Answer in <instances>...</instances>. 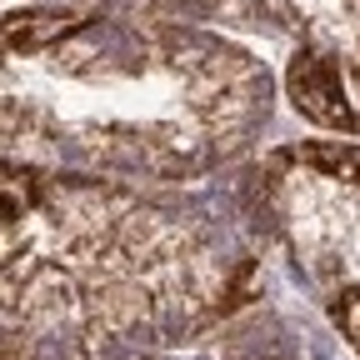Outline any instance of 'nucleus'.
<instances>
[{
    "mask_svg": "<svg viewBox=\"0 0 360 360\" xmlns=\"http://www.w3.org/2000/svg\"><path fill=\"white\" fill-rule=\"evenodd\" d=\"M285 90L305 120L315 125H330V130H355V110L345 101V80H340V65L321 51H300L285 70Z\"/></svg>",
    "mask_w": 360,
    "mask_h": 360,
    "instance_id": "1",
    "label": "nucleus"
},
{
    "mask_svg": "<svg viewBox=\"0 0 360 360\" xmlns=\"http://www.w3.org/2000/svg\"><path fill=\"white\" fill-rule=\"evenodd\" d=\"M80 20L65 15V11H20L6 20V45L11 51H40L45 40H56V35H70Z\"/></svg>",
    "mask_w": 360,
    "mask_h": 360,
    "instance_id": "2",
    "label": "nucleus"
},
{
    "mask_svg": "<svg viewBox=\"0 0 360 360\" xmlns=\"http://www.w3.org/2000/svg\"><path fill=\"white\" fill-rule=\"evenodd\" d=\"M300 160L326 170L335 180H360V146L350 141H315V146H300Z\"/></svg>",
    "mask_w": 360,
    "mask_h": 360,
    "instance_id": "3",
    "label": "nucleus"
},
{
    "mask_svg": "<svg viewBox=\"0 0 360 360\" xmlns=\"http://www.w3.org/2000/svg\"><path fill=\"white\" fill-rule=\"evenodd\" d=\"M330 321L340 326V335L355 345V355H360V285L355 290H340L335 300H330Z\"/></svg>",
    "mask_w": 360,
    "mask_h": 360,
    "instance_id": "4",
    "label": "nucleus"
}]
</instances>
